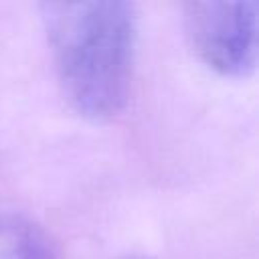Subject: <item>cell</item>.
<instances>
[{"mask_svg": "<svg viewBox=\"0 0 259 259\" xmlns=\"http://www.w3.org/2000/svg\"><path fill=\"white\" fill-rule=\"evenodd\" d=\"M38 10L69 105L93 121L117 115L134 77L136 6L125 0H49Z\"/></svg>", "mask_w": 259, "mask_h": 259, "instance_id": "obj_1", "label": "cell"}, {"mask_svg": "<svg viewBox=\"0 0 259 259\" xmlns=\"http://www.w3.org/2000/svg\"><path fill=\"white\" fill-rule=\"evenodd\" d=\"M182 28L194 55L214 73L247 77L259 57L257 0H188Z\"/></svg>", "mask_w": 259, "mask_h": 259, "instance_id": "obj_2", "label": "cell"}, {"mask_svg": "<svg viewBox=\"0 0 259 259\" xmlns=\"http://www.w3.org/2000/svg\"><path fill=\"white\" fill-rule=\"evenodd\" d=\"M0 259H59L47 231L18 210H0Z\"/></svg>", "mask_w": 259, "mask_h": 259, "instance_id": "obj_3", "label": "cell"}, {"mask_svg": "<svg viewBox=\"0 0 259 259\" xmlns=\"http://www.w3.org/2000/svg\"><path fill=\"white\" fill-rule=\"evenodd\" d=\"M127 259H144V257H127Z\"/></svg>", "mask_w": 259, "mask_h": 259, "instance_id": "obj_4", "label": "cell"}]
</instances>
